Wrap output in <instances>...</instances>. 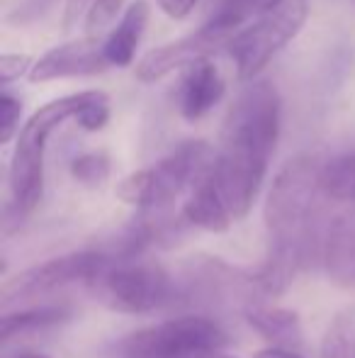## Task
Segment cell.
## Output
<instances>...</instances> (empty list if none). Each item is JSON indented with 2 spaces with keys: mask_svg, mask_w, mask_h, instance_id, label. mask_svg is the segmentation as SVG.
Instances as JSON below:
<instances>
[{
  "mask_svg": "<svg viewBox=\"0 0 355 358\" xmlns=\"http://www.w3.org/2000/svg\"><path fill=\"white\" fill-rule=\"evenodd\" d=\"M282 103L270 80H256L239 93L222 127V146L212 176L234 222L251 213L280 139Z\"/></svg>",
  "mask_w": 355,
  "mask_h": 358,
  "instance_id": "obj_1",
  "label": "cell"
},
{
  "mask_svg": "<svg viewBox=\"0 0 355 358\" xmlns=\"http://www.w3.org/2000/svg\"><path fill=\"white\" fill-rule=\"evenodd\" d=\"M322 164L317 156L299 154L275 176L263 205L268 246L297 251L307 261H322L324 231L319 227V203L326 198L322 190Z\"/></svg>",
  "mask_w": 355,
  "mask_h": 358,
  "instance_id": "obj_2",
  "label": "cell"
},
{
  "mask_svg": "<svg viewBox=\"0 0 355 358\" xmlns=\"http://www.w3.org/2000/svg\"><path fill=\"white\" fill-rule=\"evenodd\" d=\"M98 98L100 90L63 95L42 105L22 124L10 161V195L17 215H29L44 195V154L52 132L66 120H78V115Z\"/></svg>",
  "mask_w": 355,
  "mask_h": 358,
  "instance_id": "obj_3",
  "label": "cell"
},
{
  "mask_svg": "<svg viewBox=\"0 0 355 358\" xmlns=\"http://www.w3.org/2000/svg\"><path fill=\"white\" fill-rule=\"evenodd\" d=\"M217 161V151L202 139H190L178 144L168 156L153 166L124 176L117 183V195L124 205H132L144 213L163 210L183 195L192 190L204 176L212 171Z\"/></svg>",
  "mask_w": 355,
  "mask_h": 358,
  "instance_id": "obj_4",
  "label": "cell"
},
{
  "mask_svg": "<svg viewBox=\"0 0 355 358\" xmlns=\"http://www.w3.org/2000/svg\"><path fill=\"white\" fill-rule=\"evenodd\" d=\"M227 331L207 315H180L142 327L114 344V358H195L227 346Z\"/></svg>",
  "mask_w": 355,
  "mask_h": 358,
  "instance_id": "obj_5",
  "label": "cell"
},
{
  "mask_svg": "<svg viewBox=\"0 0 355 358\" xmlns=\"http://www.w3.org/2000/svg\"><path fill=\"white\" fill-rule=\"evenodd\" d=\"M95 300L122 315H149L178 300V283L163 266L144 259L114 261L90 283Z\"/></svg>",
  "mask_w": 355,
  "mask_h": 358,
  "instance_id": "obj_6",
  "label": "cell"
},
{
  "mask_svg": "<svg viewBox=\"0 0 355 358\" xmlns=\"http://www.w3.org/2000/svg\"><path fill=\"white\" fill-rule=\"evenodd\" d=\"M309 17L307 0H282L263 17L236 34L229 42L227 54L236 64L241 80H253L263 69L302 32Z\"/></svg>",
  "mask_w": 355,
  "mask_h": 358,
  "instance_id": "obj_7",
  "label": "cell"
},
{
  "mask_svg": "<svg viewBox=\"0 0 355 358\" xmlns=\"http://www.w3.org/2000/svg\"><path fill=\"white\" fill-rule=\"evenodd\" d=\"M117 259L103 249L90 251H73V254L54 256L49 261L32 266V268L17 273L13 280H8L3 287L5 302L10 300H24V297L47 295V292L61 290L73 283H93L98 280Z\"/></svg>",
  "mask_w": 355,
  "mask_h": 358,
  "instance_id": "obj_8",
  "label": "cell"
},
{
  "mask_svg": "<svg viewBox=\"0 0 355 358\" xmlns=\"http://www.w3.org/2000/svg\"><path fill=\"white\" fill-rule=\"evenodd\" d=\"M232 39L222 37L214 29H209L207 24L197 29V32L188 34L176 42H168L163 47H156L137 64V80L142 83H156V80L166 78L168 73L180 71V69H192L195 64L209 62L214 52H227Z\"/></svg>",
  "mask_w": 355,
  "mask_h": 358,
  "instance_id": "obj_9",
  "label": "cell"
},
{
  "mask_svg": "<svg viewBox=\"0 0 355 358\" xmlns=\"http://www.w3.org/2000/svg\"><path fill=\"white\" fill-rule=\"evenodd\" d=\"M107 66L109 64L103 54V42H98V37H81L49 49L39 62H34L27 78L32 83H49V80H61V78H83V76L103 73Z\"/></svg>",
  "mask_w": 355,
  "mask_h": 358,
  "instance_id": "obj_10",
  "label": "cell"
},
{
  "mask_svg": "<svg viewBox=\"0 0 355 358\" xmlns=\"http://www.w3.org/2000/svg\"><path fill=\"white\" fill-rule=\"evenodd\" d=\"M322 264L331 283L355 287V205L333 217L324 229Z\"/></svg>",
  "mask_w": 355,
  "mask_h": 358,
  "instance_id": "obj_11",
  "label": "cell"
},
{
  "mask_svg": "<svg viewBox=\"0 0 355 358\" xmlns=\"http://www.w3.org/2000/svg\"><path fill=\"white\" fill-rule=\"evenodd\" d=\"M224 95V80L212 62L195 64L180 80L178 108L188 122L204 117Z\"/></svg>",
  "mask_w": 355,
  "mask_h": 358,
  "instance_id": "obj_12",
  "label": "cell"
},
{
  "mask_svg": "<svg viewBox=\"0 0 355 358\" xmlns=\"http://www.w3.org/2000/svg\"><path fill=\"white\" fill-rule=\"evenodd\" d=\"M183 220L188 224L197 227V229L212 231V234H222L232 227V210H229L212 171L190 190L188 200L183 205Z\"/></svg>",
  "mask_w": 355,
  "mask_h": 358,
  "instance_id": "obj_13",
  "label": "cell"
},
{
  "mask_svg": "<svg viewBox=\"0 0 355 358\" xmlns=\"http://www.w3.org/2000/svg\"><path fill=\"white\" fill-rule=\"evenodd\" d=\"M243 317H246L248 327H253L275 349L297 351L304 344L302 320L294 310L268 307L261 302V305H251L248 310H243Z\"/></svg>",
  "mask_w": 355,
  "mask_h": 358,
  "instance_id": "obj_14",
  "label": "cell"
},
{
  "mask_svg": "<svg viewBox=\"0 0 355 358\" xmlns=\"http://www.w3.org/2000/svg\"><path fill=\"white\" fill-rule=\"evenodd\" d=\"M149 15H151V8H149L146 0H137V3L129 5L127 13L119 20V24L103 42V54L109 66L124 69L134 62L139 44H142L144 29L149 24Z\"/></svg>",
  "mask_w": 355,
  "mask_h": 358,
  "instance_id": "obj_15",
  "label": "cell"
},
{
  "mask_svg": "<svg viewBox=\"0 0 355 358\" xmlns=\"http://www.w3.org/2000/svg\"><path fill=\"white\" fill-rule=\"evenodd\" d=\"M282 0H217L212 15L204 24L227 39H234L241 29L253 24Z\"/></svg>",
  "mask_w": 355,
  "mask_h": 358,
  "instance_id": "obj_16",
  "label": "cell"
},
{
  "mask_svg": "<svg viewBox=\"0 0 355 358\" xmlns=\"http://www.w3.org/2000/svg\"><path fill=\"white\" fill-rule=\"evenodd\" d=\"M71 317V310L61 305H42V307H29V310H20L13 315H3L0 322V339L10 341L15 336L34 334L39 329H49V327L63 324Z\"/></svg>",
  "mask_w": 355,
  "mask_h": 358,
  "instance_id": "obj_17",
  "label": "cell"
},
{
  "mask_svg": "<svg viewBox=\"0 0 355 358\" xmlns=\"http://www.w3.org/2000/svg\"><path fill=\"white\" fill-rule=\"evenodd\" d=\"M322 358H355V310H343L322 339Z\"/></svg>",
  "mask_w": 355,
  "mask_h": 358,
  "instance_id": "obj_18",
  "label": "cell"
},
{
  "mask_svg": "<svg viewBox=\"0 0 355 358\" xmlns=\"http://www.w3.org/2000/svg\"><path fill=\"white\" fill-rule=\"evenodd\" d=\"M71 176L86 188H98L109 178V156L103 151H88L73 159Z\"/></svg>",
  "mask_w": 355,
  "mask_h": 358,
  "instance_id": "obj_19",
  "label": "cell"
},
{
  "mask_svg": "<svg viewBox=\"0 0 355 358\" xmlns=\"http://www.w3.org/2000/svg\"><path fill=\"white\" fill-rule=\"evenodd\" d=\"M20 117H22V100L15 98L8 88L0 95V144H10L20 134Z\"/></svg>",
  "mask_w": 355,
  "mask_h": 358,
  "instance_id": "obj_20",
  "label": "cell"
},
{
  "mask_svg": "<svg viewBox=\"0 0 355 358\" xmlns=\"http://www.w3.org/2000/svg\"><path fill=\"white\" fill-rule=\"evenodd\" d=\"M124 0H93V5L86 13V22H83V32L86 37H98L109 22L119 15Z\"/></svg>",
  "mask_w": 355,
  "mask_h": 358,
  "instance_id": "obj_21",
  "label": "cell"
},
{
  "mask_svg": "<svg viewBox=\"0 0 355 358\" xmlns=\"http://www.w3.org/2000/svg\"><path fill=\"white\" fill-rule=\"evenodd\" d=\"M32 59L24 57V54H3L0 59V80H3V88H8L13 80L22 78L24 73L29 76L32 71Z\"/></svg>",
  "mask_w": 355,
  "mask_h": 358,
  "instance_id": "obj_22",
  "label": "cell"
},
{
  "mask_svg": "<svg viewBox=\"0 0 355 358\" xmlns=\"http://www.w3.org/2000/svg\"><path fill=\"white\" fill-rule=\"evenodd\" d=\"M197 0H158V8L171 20H185L195 10Z\"/></svg>",
  "mask_w": 355,
  "mask_h": 358,
  "instance_id": "obj_23",
  "label": "cell"
},
{
  "mask_svg": "<svg viewBox=\"0 0 355 358\" xmlns=\"http://www.w3.org/2000/svg\"><path fill=\"white\" fill-rule=\"evenodd\" d=\"M93 0H66V8H63V29H71L73 22L83 15V10L90 8Z\"/></svg>",
  "mask_w": 355,
  "mask_h": 358,
  "instance_id": "obj_24",
  "label": "cell"
},
{
  "mask_svg": "<svg viewBox=\"0 0 355 358\" xmlns=\"http://www.w3.org/2000/svg\"><path fill=\"white\" fill-rule=\"evenodd\" d=\"M253 358H302L297 351H287V349H275V346H268V349L258 351Z\"/></svg>",
  "mask_w": 355,
  "mask_h": 358,
  "instance_id": "obj_25",
  "label": "cell"
},
{
  "mask_svg": "<svg viewBox=\"0 0 355 358\" xmlns=\"http://www.w3.org/2000/svg\"><path fill=\"white\" fill-rule=\"evenodd\" d=\"M10 358H52V356L42 354V351H20V354L10 356Z\"/></svg>",
  "mask_w": 355,
  "mask_h": 358,
  "instance_id": "obj_26",
  "label": "cell"
},
{
  "mask_svg": "<svg viewBox=\"0 0 355 358\" xmlns=\"http://www.w3.org/2000/svg\"><path fill=\"white\" fill-rule=\"evenodd\" d=\"M195 358H236V356L222 354V351H207V354H202V356H195Z\"/></svg>",
  "mask_w": 355,
  "mask_h": 358,
  "instance_id": "obj_27",
  "label": "cell"
}]
</instances>
